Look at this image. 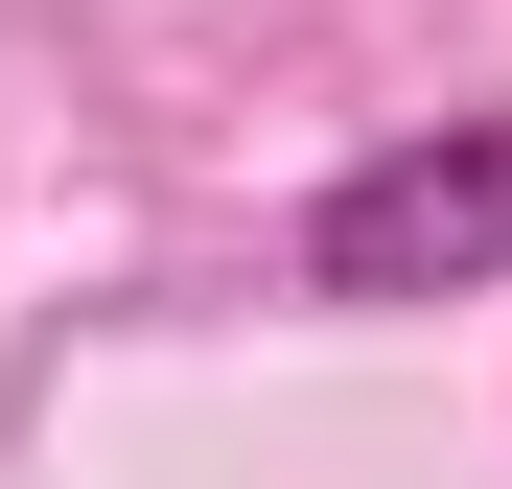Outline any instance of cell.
I'll use <instances>...</instances> for the list:
<instances>
[{"instance_id": "6da1fadb", "label": "cell", "mask_w": 512, "mask_h": 489, "mask_svg": "<svg viewBox=\"0 0 512 489\" xmlns=\"http://www.w3.org/2000/svg\"><path fill=\"white\" fill-rule=\"evenodd\" d=\"M489 280H512V94L303 187V303H489Z\"/></svg>"}]
</instances>
